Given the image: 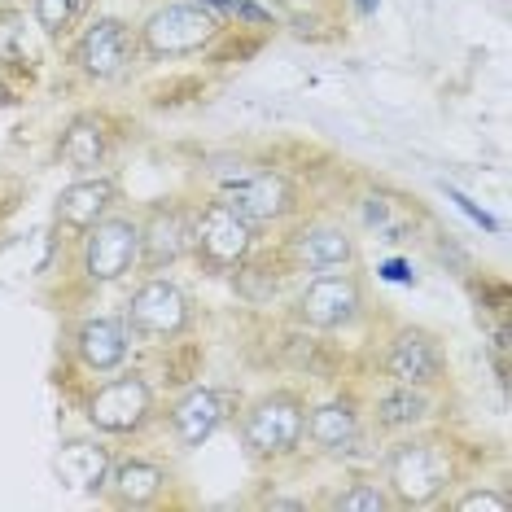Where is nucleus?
<instances>
[{"instance_id": "nucleus-1", "label": "nucleus", "mask_w": 512, "mask_h": 512, "mask_svg": "<svg viewBox=\"0 0 512 512\" xmlns=\"http://www.w3.org/2000/svg\"><path fill=\"white\" fill-rule=\"evenodd\" d=\"M377 477L394 508H442V499L460 486V447L442 429H412L390 438Z\"/></svg>"}, {"instance_id": "nucleus-2", "label": "nucleus", "mask_w": 512, "mask_h": 512, "mask_svg": "<svg viewBox=\"0 0 512 512\" xmlns=\"http://www.w3.org/2000/svg\"><path fill=\"white\" fill-rule=\"evenodd\" d=\"M237 434H241L246 460L263 464V469L267 464L294 460L307 447V394L289 390V386L263 390L259 399H250L241 407Z\"/></svg>"}, {"instance_id": "nucleus-3", "label": "nucleus", "mask_w": 512, "mask_h": 512, "mask_svg": "<svg viewBox=\"0 0 512 512\" xmlns=\"http://www.w3.org/2000/svg\"><path fill=\"white\" fill-rule=\"evenodd\" d=\"M211 193L237 206L254 228H285L302 211L298 184L281 167H263V162H224L211 176Z\"/></svg>"}, {"instance_id": "nucleus-4", "label": "nucleus", "mask_w": 512, "mask_h": 512, "mask_svg": "<svg viewBox=\"0 0 512 512\" xmlns=\"http://www.w3.org/2000/svg\"><path fill=\"white\" fill-rule=\"evenodd\" d=\"M75 272L88 289L123 285L141 272V215L119 211L101 215L75 237Z\"/></svg>"}, {"instance_id": "nucleus-5", "label": "nucleus", "mask_w": 512, "mask_h": 512, "mask_svg": "<svg viewBox=\"0 0 512 512\" xmlns=\"http://www.w3.org/2000/svg\"><path fill=\"white\" fill-rule=\"evenodd\" d=\"M219 36L224 22L197 0H162L136 22V49L145 62H184L206 53Z\"/></svg>"}, {"instance_id": "nucleus-6", "label": "nucleus", "mask_w": 512, "mask_h": 512, "mask_svg": "<svg viewBox=\"0 0 512 512\" xmlns=\"http://www.w3.org/2000/svg\"><path fill=\"white\" fill-rule=\"evenodd\" d=\"M263 228H254L237 206H228L224 197H202L193 202V250L189 259L202 267L206 276H232L241 263H250L259 254Z\"/></svg>"}, {"instance_id": "nucleus-7", "label": "nucleus", "mask_w": 512, "mask_h": 512, "mask_svg": "<svg viewBox=\"0 0 512 512\" xmlns=\"http://www.w3.org/2000/svg\"><path fill=\"white\" fill-rule=\"evenodd\" d=\"M123 324L136 342L145 346H171L180 337L193 333L197 324V307L176 276L167 272H145L132 285V294L123 302Z\"/></svg>"}, {"instance_id": "nucleus-8", "label": "nucleus", "mask_w": 512, "mask_h": 512, "mask_svg": "<svg viewBox=\"0 0 512 512\" xmlns=\"http://www.w3.org/2000/svg\"><path fill=\"white\" fill-rule=\"evenodd\" d=\"M368 316V285L351 272H329V276H302V285L289 298V320L302 333H351Z\"/></svg>"}, {"instance_id": "nucleus-9", "label": "nucleus", "mask_w": 512, "mask_h": 512, "mask_svg": "<svg viewBox=\"0 0 512 512\" xmlns=\"http://www.w3.org/2000/svg\"><path fill=\"white\" fill-rule=\"evenodd\" d=\"M84 425L101 438H141L158 421V394L154 386L132 368L106 372L88 394H84Z\"/></svg>"}, {"instance_id": "nucleus-10", "label": "nucleus", "mask_w": 512, "mask_h": 512, "mask_svg": "<svg viewBox=\"0 0 512 512\" xmlns=\"http://www.w3.org/2000/svg\"><path fill=\"white\" fill-rule=\"evenodd\" d=\"M66 44H71L66 62H71V71L84 75L88 84H114V79H123L132 71L136 57H141V49H136V27L119 14L84 18V27Z\"/></svg>"}, {"instance_id": "nucleus-11", "label": "nucleus", "mask_w": 512, "mask_h": 512, "mask_svg": "<svg viewBox=\"0 0 512 512\" xmlns=\"http://www.w3.org/2000/svg\"><path fill=\"white\" fill-rule=\"evenodd\" d=\"M285 263L302 276H329V272H351L364 263L359 237L337 219H302L285 237Z\"/></svg>"}, {"instance_id": "nucleus-12", "label": "nucleus", "mask_w": 512, "mask_h": 512, "mask_svg": "<svg viewBox=\"0 0 512 512\" xmlns=\"http://www.w3.org/2000/svg\"><path fill=\"white\" fill-rule=\"evenodd\" d=\"M381 377L403 381V386L442 390L451 377V359L442 337L434 329H425V324H399L386 337V351H381Z\"/></svg>"}, {"instance_id": "nucleus-13", "label": "nucleus", "mask_w": 512, "mask_h": 512, "mask_svg": "<svg viewBox=\"0 0 512 512\" xmlns=\"http://www.w3.org/2000/svg\"><path fill=\"white\" fill-rule=\"evenodd\" d=\"M368 434V412L355 390H337L320 403H307V442L324 460H351Z\"/></svg>"}, {"instance_id": "nucleus-14", "label": "nucleus", "mask_w": 512, "mask_h": 512, "mask_svg": "<svg viewBox=\"0 0 512 512\" xmlns=\"http://www.w3.org/2000/svg\"><path fill=\"white\" fill-rule=\"evenodd\" d=\"M232 416H237V399H232L228 390L197 381V386H189L184 394L171 399L162 421H167V434L180 451H197V447H206Z\"/></svg>"}, {"instance_id": "nucleus-15", "label": "nucleus", "mask_w": 512, "mask_h": 512, "mask_svg": "<svg viewBox=\"0 0 512 512\" xmlns=\"http://www.w3.org/2000/svg\"><path fill=\"white\" fill-rule=\"evenodd\" d=\"M193 250V206L162 197L141 211V272H171Z\"/></svg>"}, {"instance_id": "nucleus-16", "label": "nucleus", "mask_w": 512, "mask_h": 512, "mask_svg": "<svg viewBox=\"0 0 512 512\" xmlns=\"http://www.w3.org/2000/svg\"><path fill=\"white\" fill-rule=\"evenodd\" d=\"M171 486H176V473H171L167 464L132 451V456H114V469H110V482H106V495L101 499L123 512H145V508L167 504Z\"/></svg>"}, {"instance_id": "nucleus-17", "label": "nucleus", "mask_w": 512, "mask_h": 512, "mask_svg": "<svg viewBox=\"0 0 512 512\" xmlns=\"http://www.w3.org/2000/svg\"><path fill=\"white\" fill-rule=\"evenodd\" d=\"M364 412H368V425L377 429L381 438L412 434V429H425L442 416L438 412V390L403 386V381H386V386L364 403Z\"/></svg>"}, {"instance_id": "nucleus-18", "label": "nucleus", "mask_w": 512, "mask_h": 512, "mask_svg": "<svg viewBox=\"0 0 512 512\" xmlns=\"http://www.w3.org/2000/svg\"><path fill=\"white\" fill-rule=\"evenodd\" d=\"M71 355L92 377L127 368V359H132V333H127L123 316H84L71 329Z\"/></svg>"}, {"instance_id": "nucleus-19", "label": "nucleus", "mask_w": 512, "mask_h": 512, "mask_svg": "<svg viewBox=\"0 0 512 512\" xmlns=\"http://www.w3.org/2000/svg\"><path fill=\"white\" fill-rule=\"evenodd\" d=\"M119 180L110 171H92V176H75L57 193L53 202V224L66 232V237H79L84 228H92L101 215H110L119 206Z\"/></svg>"}, {"instance_id": "nucleus-20", "label": "nucleus", "mask_w": 512, "mask_h": 512, "mask_svg": "<svg viewBox=\"0 0 512 512\" xmlns=\"http://www.w3.org/2000/svg\"><path fill=\"white\" fill-rule=\"evenodd\" d=\"M114 154V123L97 110L75 114L71 123L57 136V162L75 176H92V171H106V162Z\"/></svg>"}, {"instance_id": "nucleus-21", "label": "nucleus", "mask_w": 512, "mask_h": 512, "mask_svg": "<svg viewBox=\"0 0 512 512\" xmlns=\"http://www.w3.org/2000/svg\"><path fill=\"white\" fill-rule=\"evenodd\" d=\"M57 469H62V477L75 486L79 495L88 499H101L106 495V482H110V469H114V451L101 442V434L88 438H66L62 451H57Z\"/></svg>"}, {"instance_id": "nucleus-22", "label": "nucleus", "mask_w": 512, "mask_h": 512, "mask_svg": "<svg viewBox=\"0 0 512 512\" xmlns=\"http://www.w3.org/2000/svg\"><path fill=\"white\" fill-rule=\"evenodd\" d=\"M359 215H364V228L377 232V241H390V246H403V241L416 237V206L399 193L386 189H368L359 197Z\"/></svg>"}, {"instance_id": "nucleus-23", "label": "nucleus", "mask_w": 512, "mask_h": 512, "mask_svg": "<svg viewBox=\"0 0 512 512\" xmlns=\"http://www.w3.org/2000/svg\"><path fill=\"white\" fill-rule=\"evenodd\" d=\"M324 508L329 512H399L394 508V499H390V491H386V482H381L377 473H364V477L342 482L329 499H324Z\"/></svg>"}, {"instance_id": "nucleus-24", "label": "nucleus", "mask_w": 512, "mask_h": 512, "mask_svg": "<svg viewBox=\"0 0 512 512\" xmlns=\"http://www.w3.org/2000/svg\"><path fill=\"white\" fill-rule=\"evenodd\" d=\"M92 0H31V18H36L40 36L53 40V44H66L84 27Z\"/></svg>"}, {"instance_id": "nucleus-25", "label": "nucleus", "mask_w": 512, "mask_h": 512, "mask_svg": "<svg viewBox=\"0 0 512 512\" xmlns=\"http://www.w3.org/2000/svg\"><path fill=\"white\" fill-rule=\"evenodd\" d=\"M27 14L0 5V75H31V40H27Z\"/></svg>"}, {"instance_id": "nucleus-26", "label": "nucleus", "mask_w": 512, "mask_h": 512, "mask_svg": "<svg viewBox=\"0 0 512 512\" xmlns=\"http://www.w3.org/2000/svg\"><path fill=\"white\" fill-rule=\"evenodd\" d=\"M228 27H246V31H276L281 27V9H272L267 0H197Z\"/></svg>"}, {"instance_id": "nucleus-27", "label": "nucleus", "mask_w": 512, "mask_h": 512, "mask_svg": "<svg viewBox=\"0 0 512 512\" xmlns=\"http://www.w3.org/2000/svg\"><path fill=\"white\" fill-rule=\"evenodd\" d=\"M442 508H451V512H508L512 499L504 491H491V486H469V491L442 499Z\"/></svg>"}, {"instance_id": "nucleus-28", "label": "nucleus", "mask_w": 512, "mask_h": 512, "mask_svg": "<svg viewBox=\"0 0 512 512\" xmlns=\"http://www.w3.org/2000/svg\"><path fill=\"white\" fill-rule=\"evenodd\" d=\"M442 193H447V202L456 206L460 215H469V219H473V224L482 228V232H491V237H499V219H495L491 211H486V206H477L469 193H460V189H456V184H442Z\"/></svg>"}, {"instance_id": "nucleus-29", "label": "nucleus", "mask_w": 512, "mask_h": 512, "mask_svg": "<svg viewBox=\"0 0 512 512\" xmlns=\"http://www.w3.org/2000/svg\"><path fill=\"white\" fill-rule=\"evenodd\" d=\"M377 276H381V281H390V285H416L412 259H386V263L377 267Z\"/></svg>"}, {"instance_id": "nucleus-30", "label": "nucleus", "mask_w": 512, "mask_h": 512, "mask_svg": "<svg viewBox=\"0 0 512 512\" xmlns=\"http://www.w3.org/2000/svg\"><path fill=\"white\" fill-rule=\"evenodd\" d=\"M259 508H272V512H302V508H307V499H298V495H267V499H259Z\"/></svg>"}, {"instance_id": "nucleus-31", "label": "nucleus", "mask_w": 512, "mask_h": 512, "mask_svg": "<svg viewBox=\"0 0 512 512\" xmlns=\"http://www.w3.org/2000/svg\"><path fill=\"white\" fill-rule=\"evenodd\" d=\"M351 5H355V14H359V18H372V14L381 9V0H351Z\"/></svg>"}, {"instance_id": "nucleus-32", "label": "nucleus", "mask_w": 512, "mask_h": 512, "mask_svg": "<svg viewBox=\"0 0 512 512\" xmlns=\"http://www.w3.org/2000/svg\"><path fill=\"white\" fill-rule=\"evenodd\" d=\"M5 101H9V79L0 75V106H5Z\"/></svg>"}, {"instance_id": "nucleus-33", "label": "nucleus", "mask_w": 512, "mask_h": 512, "mask_svg": "<svg viewBox=\"0 0 512 512\" xmlns=\"http://www.w3.org/2000/svg\"><path fill=\"white\" fill-rule=\"evenodd\" d=\"M276 5H281V9H285V5H289V0H276Z\"/></svg>"}]
</instances>
